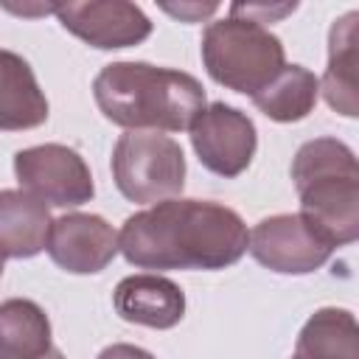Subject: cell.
Wrapping results in <instances>:
<instances>
[{"mask_svg": "<svg viewBox=\"0 0 359 359\" xmlns=\"http://www.w3.org/2000/svg\"><path fill=\"white\" fill-rule=\"evenodd\" d=\"M250 250L244 219L210 199H165L121 227V255L137 269H224Z\"/></svg>", "mask_w": 359, "mask_h": 359, "instance_id": "6da1fadb", "label": "cell"}, {"mask_svg": "<svg viewBox=\"0 0 359 359\" xmlns=\"http://www.w3.org/2000/svg\"><path fill=\"white\" fill-rule=\"evenodd\" d=\"M93 95L101 115L129 132H182L208 107L205 87L191 73L149 62L104 65Z\"/></svg>", "mask_w": 359, "mask_h": 359, "instance_id": "7a4b0ae2", "label": "cell"}, {"mask_svg": "<svg viewBox=\"0 0 359 359\" xmlns=\"http://www.w3.org/2000/svg\"><path fill=\"white\" fill-rule=\"evenodd\" d=\"M300 216L331 247L359 241V157L337 137L306 140L292 160Z\"/></svg>", "mask_w": 359, "mask_h": 359, "instance_id": "3957f363", "label": "cell"}, {"mask_svg": "<svg viewBox=\"0 0 359 359\" xmlns=\"http://www.w3.org/2000/svg\"><path fill=\"white\" fill-rule=\"evenodd\" d=\"M199 53L216 84L250 98H255L286 67L283 42L266 25L233 14L202 31Z\"/></svg>", "mask_w": 359, "mask_h": 359, "instance_id": "277c9868", "label": "cell"}, {"mask_svg": "<svg viewBox=\"0 0 359 359\" xmlns=\"http://www.w3.org/2000/svg\"><path fill=\"white\" fill-rule=\"evenodd\" d=\"M115 188L137 205L177 199L185 185L182 146L160 132H123L112 149Z\"/></svg>", "mask_w": 359, "mask_h": 359, "instance_id": "5b68a950", "label": "cell"}, {"mask_svg": "<svg viewBox=\"0 0 359 359\" xmlns=\"http://www.w3.org/2000/svg\"><path fill=\"white\" fill-rule=\"evenodd\" d=\"M20 188L48 208H79L95 196V182L84 157L62 143H39L14 154Z\"/></svg>", "mask_w": 359, "mask_h": 359, "instance_id": "8992f818", "label": "cell"}, {"mask_svg": "<svg viewBox=\"0 0 359 359\" xmlns=\"http://www.w3.org/2000/svg\"><path fill=\"white\" fill-rule=\"evenodd\" d=\"M188 132L199 163L224 180L244 174L258 149L252 118L224 101L208 104Z\"/></svg>", "mask_w": 359, "mask_h": 359, "instance_id": "52a82bcc", "label": "cell"}, {"mask_svg": "<svg viewBox=\"0 0 359 359\" xmlns=\"http://www.w3.org/2000/svg\"><path fill=\"white\" fill-rule=\"evenodd\" d=\"M331 252L300 213L266 216L250 230V255L278 275H311L331 261Z\"/></svg>", "mask_w": 359, "mask_h": 359, "instance_id": "ba28073f", "label": "cell"}, {"mask_svg": "<svg viewBox=\"0 0 359 359\" xmlns=\"http://www.w3.org/2000/svg\"><path fill=\"white\" fill-rule=\"evenodd\" d=\"M65 31L98 50L135 48L151 34V20L140 6L126 0H90V3H56L53 11Z\"/></svg>", "mask_w": 359, "mask_h": 359, "instance_id": "9c48e42d", "label": "cell"}, {"mask_svg": "<svg viewBox=\"0 0 359 359\" xmlns=\"http://www.w3.org/2000/svg\"><path fill=\"white\" fill-rule=\"evenodd\" d=\"M121 252V233L98 213H65L53 219L48 255L70 275H95Z\"/></svg>", "mask_w": 359, "mask_h": 359, "instance_id": "30bf717a", "label": "cell"}, {"mask_svg": "<svg viewBox=\"0 0 359 359\" xmlns=\"http://www.w3.org/2000/svg\"><path fill=\"white\" fill-rule=\"evenodd\" d=\"M112 306L126 323L168 331L185 317V292L165 275L140 272L118 280Z\"/></svg>", "mask_w": 359, "mask_h": 359, "instance_id": "8fae6325", "label": "cell"}, {"mask_svg": "<svg viewBox=\"0 0 359 359\" xmlns=\"http://www.w3.org/2000/svg\"><path fill=\"white\" fill-rule=\"evenodd\" d=\"M320 93L337 115L359 118V8L339 14L328 28V65Z\"/></svg>", "mask_w": 359, "mask_h": 359, "instance_id": "7c38bea8", "label": "cell"}, {"mask_svg": "<svg viewBox=\"0 0 359 359\" xmlns=\"http://www.w3.org/2000/svg\"><path fill=\"white\" fill-rule=\"evenodd\" d=\"M53 219L48 205L28 191L6 188L0 194V247L6 261L34 258L48 250Z\"/></svg>", "mask_w": 359, "mask_h": 359, "instance_id": "4fadbf2b", "label": "cell"}, {"mask_svg": "<svg viewBox=\"0 0 359 359\" xmlns=\"http://www.w3.org/2000/svg\"><path fill=\"white\" fill-rule=\"evenodd\" d=\"M48 121V98L39 90L31 65L14 50L0 53V129L20 132Z\"/></svg>", "mask_w": 359, "mask_h": 359, "instance_id": "5bb4252c", "label": "cell"}, {"mask_svg": "<svg viewBox=\"0 0 359 359\" xmlns=\"http://www.w3.org/2000/svg\"><path fill=\"white\" fill-rule=\"evenodd\" d=\"M292 359H359V320L348 309H317L303 323Z\"/></svg>", "mask_w": 359, "mask_h": 359, "instance_id": "9a60e30c", "label": "cell"}, {"mask_svg": "<svg viewBox=\"0 0 359 359\" xmlns=\"http://www.w3.org/2000/svg\"><path fill=\"white\" fill-rule=\"evenodd\" d=\"M50 320L25 297L0 306V359H42L50 351Z\"/></svg>", "mask_w": 359, "mask_h": 359, "instance_id": "2e32d148", "label": "cell"}, {"mask_svg": "<svg viewBox=\"0 0 359 359\" xmlns=\"http://www.w3.org/2000/svg\"><path fill=\"white\" fill-rule=\"evenodd\" d=\"M320 98V79L303 65H286L255 98L252 104L278 123H297L309 118Z\"/></svg>", "mask_w": 359, "mask_h": 359, "instance_id": "e0dca14e", "label": "cell"}, {"mask_svg": "<svg viewBox=\"0 0 359 359\" xmlns=\"http://www.w3.org/2000/svg\"><path fill=\"white\" fill-rule=\"evenodd\" d=\"M297 8V3H283V6H261V3H233L230 6V14L233 17H247V20H255V22H275L286 14H292Z\"/></svg>", "mask_w": 359, "mask_h": 359, "instance_id": "ac0fdd59", "label": "cell"}, {"mask_svg": "<svg viewBox=\"0 0 359 359\" xmlns=\"http://www.w3.org/2000/svg\"><path fill=\"white\" fill-rule=\"evenodd\" d=\"M95 359H154V353H149L140 345H129V342H112L107 345Z\"/></svg>", "mask_w": 359, "mask_h": 359, "instance_id": "d6986e66", "label": "cell"}, {"mask_svg": "<svg viewBox=\"0 0 359 359\" xmlns=\"http://www.w3.org/2000/svg\"><path fill=\"white\" fill-rule=\"evenodd\" d=\"M168 14H174V17H180V20H185V22H196V20H202V17H208V14H213L219 6L216 3H208V6H199V3H180V6H163Z\"/></svg>", "mask_w": 359, "mask_h": 359, "instance_id": "ffe728a7", "label": "cell"}, {"mask_svg": "<svg viewBox=\"0 0 359 359\" xmlns=\"http://www.w3.org/2000/svg\"><path fill=\"white\" fill-rule=\"evenodd\" d=\"M42 359H65V356H62V351H56V348H50V351H48V353L42 356Z\"/></svg>", "mask_w": 359, "mask_h": 359, "instance_id": "44dd1931", "label": "cell"}]
</instances>
